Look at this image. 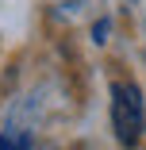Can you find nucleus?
<instances>
[{"mask_svg":"<svg viewBox=\"0 0 146 150\" xmlns=\"http://www.w3.org/2000/svg\"><path fill=\"white\" fill-rule=\"evenodd\" d=\"M31 150H39V146H31Z\"/></svg>","mask_w":146,"mask_h":150,"instance_id":"3","label":"nucleus"},{"mask_svg":"<svg viewBox=\"0 0 146 150\" xmlns=\"http://www.w3.org/2000/svg\"><path fill=\"white\" fill-rule=\"evenodd\" d=\"M111 127L123 146H135L142 135V96L135 85H111Z\"/></svg>","mask_w":146,"mask_h":150,"instance_id":"1","label":"nucleus"},{"mask_svg":"<svg viewBox=\"0 0 146 150\" xmlns=\"http://www.w3.org/2000/svg\"><path fill=\"white\" fill-rule=\"evenodd\" d=\"M0 150H31V139L23 131L19 135H0Z\"/></svg>","mask_w":146,"mask_h":150,"instance_id":"2","label":"nucleus"}]
</instances>
